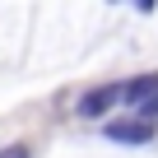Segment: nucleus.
<instances>
[{
    "mask_svg": "<svg viewBox=\"0 0 158 158\" xmlns=\"http://www.w3.org/2000/svg\"><path fill=\"white\" fill-rule=\"evenodd\" d=\"M121 98H126V89H121V84H102V89H89L84 98H79V107H74V112L89 121V116H102V112H112Z\"/></svg>",
    "mask_w": 158,
    "mask_h": 158,
    "instance_id": "f257e3e1",
    "label": "nucleus"
},
{
    "mask_svg": "<svg viewBox=\"0 0 158 158\" xmlns=\"http://www.w3.org/2000/svg\"><path fill=\"white\" fill-rule=\"evenodd\" d=\"M107 139H116V144H149L153 139V121H144V116L107 121Z\"/></svg>",
    "mask_w": 158,
    "mask_h": 158,
    "instance_id": "f03ea898",
    "label": "nucleus"
},
{
    "mask_svg": "<svg viewBox=\"0 0 158 158\" xmlns=\"http://www.w3.org/2000/svg\"><path fill=\"white\" fill-rule=\"evenodd\" d=\"M121 89H126V102L139 112L149 98H158V74H139V79H130V84H121Z\"/></svg>",
    "mask_w": 158,
    "mask_h": 158,
    "instance_id": "7ed1b4c3",
    "label": "nucleus"
},
{
    "mask_svg": "<svg viewBox=\"0 0 158 158\" xmlns=\"http://www.w3.org/2000/svg\"><path fill=\"white\" fill-rule=\"evenodd\" d=\"M0 158H33V153H28V144H5Z\"/></svg>",
    "mask_w": 158,
    "mask_h": 158,
    "instance_id": "20e7f679",
    "label": "nucleus"
},
{
    "mask_svg": "<svg viewBox=\"0 0 158 158\" xmlns=\"http://www.w3.org/2000/svg\"><path fill=\"white\" fill-rule=\"evenodd\" d=\"M139 116H144V121H158V98H149V102L139 107Z\"/></svg>",
    "mask_w": 158,
    "mask_h": 158,
    "instance_id": "39448f33",
    "label": "nucleus"
}]
</instances>
